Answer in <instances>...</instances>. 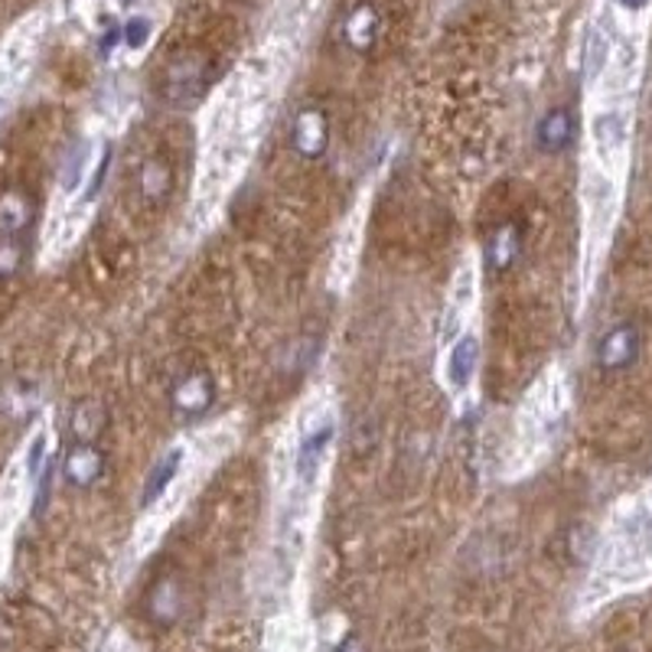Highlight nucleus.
<instances>
[{"label": "nucleus", "instance_id": "20", "mask_svg": "<svg viewBox=\"0 0 652 652\" xmlns=\"http://www.w3.org/2000/svg\"><path fill=\"white\" fill-rule=\"evenodd\" d=\"M604 65H607V39L601 36V29H591V36H588V75L594 79Z\"/></svg>", "mask_w": 652, "mask_h": 652}, {"label": "nucleus", "instance_id": "21", "mask_svg": "<svg viewBox=\"0 0 652 652\" xmlns=\"http://www.w3.org/2000/svg\"><path fill=\"white\" fill-rule=\"evenodd\" d=\"M23 262V242H0V278H10Z\"/></svg>", "mask_w": 652, "mask_h": 652}, {"label": "nucleus", "instance_id": "6", "mask_svg": "<svg viewBox=\"0 0 652 652\" xmlns=\"http://www.w3.org/2000/svg\"><path fill=\"white\" fill-rule=\"evenodd\" d=\"M213 395H216L213 375L203 372V369H186V372L173 382L170 401H173V408H177L180 414L196 418V414H203V411L213 405Z\"/></svg>", "mask_w": 652, "mask_h": 652}, {"label": "nucleus", "instance_id": "18", "mask_svg": "<svg viewBox=\"0 0 652 652\" xmlns=\"http://www.w3.org/2000/svg\"><path fill=\"white\" fill-rule=\"evenodd\" d=\"M516 255H519V232L512 226H503L490 242V262L503 271L516 262Z\"/></svg>", "mask_w": 652, "mask_h": 652}, {"label": "nucleus", "instance_id": "2", "mask_svg": "<svg viewBox=\"0 0 652 652\" xmlns=\"http://www.w3.org/2000/svg\"><path fill=\"white\" fill-rule=\"evenodd\" d=\"M640 346H643L640 326L617 324L597 342V365L604 372H627L640 359Z\"/></svg>", "mask_w": 652, "mask_h": 652}, {"label": "nucleus", "instance_id": "24", "mask_svg": "<svg viewBox=\"0 0 652 652\" xmlns=\"http://www.w3.org/2000/svg\"><path fill=\"white\" fill-rule=\"evenodd\" d=\"M617 3H620V7H627V10H643L650 0H617Z\"/></svg>", "mask_w": 652, "mask_h": 652}, {"label": "nucleus", "instance_id": "14", "mask_svg": "<svg viewBox=\"0 0 652 652\" xmlns=\"http://www.w3.org/2000/svg\"><path fill=\"white\" fill-rule=\"evenodd\" d=\"M105 424H108V411H105L101 401L85 398V401H79V405L72 408L69 427H72V434H75V440H82V444H95V437L105 431Z\"/></svg>", "mask_w": 652, "mask_h": 652}, {"label": "nucleus", "instance_id": "7", "mask_svg": "<svg viewBox=\"0 0 652 652\" xmlns=\"http://www.w3.org/2000/svg\"><path fill=\"white\" fill-rule=\"evenodd\" d=\"M105 473V454L95 444H82L75 440L62 460V476L72 490H88L101 480Z\"/></svg>", "mask_w": 652, "mask_h": 652}, {"label": "nucleus", "instance_id": "8", "mask_svg": "<svg viewBox=\"0 0 652 652\" xmlns=\"http://www.w3.org/2000/svg\"><path fill=\"white\" fill-rule=\"evenodd\" d=\"M378 29H382V23H378L375 7H372V3H355V7L346 13V20H342L339 36H342V46H346V49L365 56V52H372V46L378 43Z\"/></svg>", "mask_w": 652, "mask_h": 652}, {"label": "nucleus", "instance_id": "11", "mask_svg": "<svg viewBox=\"0 0 652 652\" xmlns=\"http://www.w3.org/2000/svg\"><path fill=\"white\" fill-rule=\"evenodd\" d=\"M39 398H36V385L26 382V378H7L0 385V418L10 421V424H20L26 421L33 411H36Z\"/></svg>", "mask_w": 652, "mask_h": 652}, {"label": "nucleus", "instance_id": "22", "mask_svg": "<svg viewBox=\"0 0 652 652\" xmlns=\"http://www.w3.org/2000/svg\"><path fill=\"white\" fill-rule=\"evenodd\" d=\"M147 36H150V20H147V16H134V20L124 26V39H128L131 49H141V46L147 43Z\"/></svg>", "mask_w": 652, "mask_h": 652}, {"label": "nucleus", "instance_id": "9", "mask_svg": "<svg viewBox=\"0 0 652 652\" xmlns=\"http://www.w3.org/2000/svg\"><path fill=\"white\" fill-rule=\"evenodd\" d=\"M33 219V203L23 190H7L0 196V242H23Z\"/></svg>", "mask_w": 652, "mask_h": 652}, {"label": "nucleus", "instance_id": "25", "mask_svg": "<svg viewBox=\"0 0 652 652\" xmlns=\"http://www.w3.org/2000/svg\"><path fill=\"white\" fill-rule=\"evenodd\" d=\"M105 652H121V650H118V647H114V643H111V647H108V650H105Z\"/></svg>", "mask_w": 652, "mask_h": 652}, {"label": "nucleus", "instance_id": "17", "mask_svg": "<svg viewBox=\"0 0 652 652\" xmlns=\"http://www.w3.org/2000/svg\"><path fill=\"white\" fill-rule=\"evenodd\" d=\"M137 186H141V193H144L147 203L164 200L167 190H170V170H167V164L164 160H147L141 167V173H137Z\"/></svg>", "mask_w": 652, "mask_h": 652}, {"label": "nucleus", "instance_id": "1", "mask_svg": "<svg viewBox=\"0 0 652 652\" xmlns=\"http://www.w3.org/2000/svg\"><path fill=\"white\" fill-rule=\"evenodd\" d=\"M209 75H213V69H209V62L203 56H180V59H173L167 65V72H164V95H167V101L180 105V108L196 105L206 95V88H209Z\"/></svg>", "mask_w": 652, "mask_h": 652}, {"label": "nucleus", "instance_id": "5", "mask_svg": "<svg viewBox=\"0 0 652 652\" xmlns=\"http://www.w3.org/2000/svg\"><path fill=\"white\" fill-rule=\"evenodd\" d=\"M329 144V121H326L324 108H301L294 124H291V147L298 150V157L304 160H317L326 154Z\"/></svg>", "mask_w": 652, "mask_h": 652}, {"label": "nucleus", "instance_id": "12", "mask_svg": "<svg viewBox=\"0 0 652 652\" xmlns=\"http://www.w3.org/2000/svg\"><path fill=\"white\" fill-rule=\"evenodd\" d=\"M480 359V339L476 336H460L450 352H447V382L450 388H467V382L473 378Z\"/></svg>", "mask_w": 652, "mask_h": 652}, {"label": "nucleus", "instance_id": "15", "mask_svg": "<svg viewBox=\"0 0 652 652\" xmlns=\"http://www.w3.org/2000/svg\"><path fill=\"white\" fill-rule=\"evenodd\" d=\"M180 463H183V450H180V447H173L170 454H164V457L157 460V467L150 470L147 486H144V503H147V506H154L157 499H164V493L173 486V480H177V473H180Z\"/></svg>", "mask_w": 652, "mask_h": 652}, {"label": "nucleus", "instance_id": "10", "mask_svg": "<svg viewBox=\"0 0 652 652\" xmlns=\"http://www.w3.org/2000/svg\"><path fill=\"white\" fill-rule=\"evenodd\" d=\"M535 141H539V147H542L545 154H562V150H568L571 141H575V114H571L568 108H552V111L539 121Z\"/></svg>", "mask_w": 652, "mask_h": 652}, {"label": "nucleus", "instance_id": "16", "mask_svg": "<svg viewBox=\"0 0 652 652\" xmlns=\"http://www.w3.org/2000/svg\"><path fill=\"white\" fill-rule=\"evenodd\" d=\"M594 137H597V150L604 160H617L620 150L627 147V124L620 114H601L594 124Z\"/></svg>", "mask_w": 652, "mask_h": 652}, {"label": "nucleus", "instance_id": "13", "mask_svg": "<svg viewBox=\"0 0 652 652\" xmlns=\"http://www.w3.org/2000/svg\"><path fill=\"white\" fill-rule=\"evenodd\" d=\"M183 611V591L173 578H160L147 597V614L154 624H173Z\"/></svg>", "mask_w": 652, "mask_h": 652}, {"label": "nucleus", "instance_id": "23", "mask_svg": "<svg viewBox=\"0 0 652 652\" xmlns=\"http://www.w3.org/2000/svg\"><path fill=\"white\" fill-rule=\"evenodd\" d=\"M333 652H365V647H362V640L355 633H349V637H342V643Z\"/></svg>", "mask_w": 652, "mask_h": 652}, {"label": "nucleus", "instance_id": "19", "mask_svg": "<svg viewBox=\"0 0 652 652\" xmlns=\"http://www.w3.org/2000/svg\"><path fill=\"white\" fill-rule=\"evenodd\" d=\"M85 170H88V144H79V147L69 154V160H65V170H62V186L72 193V190L82 183Z\"/></svg>", "mask_w": 652, "mask_h": 652}, {"label": "nucleus", "instance_id": "3", "mask_svg": "<svg viewBox=\"0 0 652 652\" xmlns=\"http://www.w3.org/2000/svg\"><path fill=\"white\" fill-rule=\"evenodd\" d=\"M652 545V519L647 509H637L620 532L614 535V568H633L650 555Z\"/></svg>", "mask_w": 652, "mask_h": 652}, {"label": "nucleus", "instance_id": "4", "mask_svg": "<svg viewBox=\"0 0 652 652\" xmlns=\"http://www.w3.org/2000/svg\"><path fill=\"white\" fill-rule=\"evenodd\" d=\"M333 434H336V424L333 418L326 414L324 421H317L298 444V454H294V473L304 486H314L317 476H321V467H324L326 450L333 444Z\"/></svg>", "mask_w": 652, "mask_h": 652}]
</instances>
